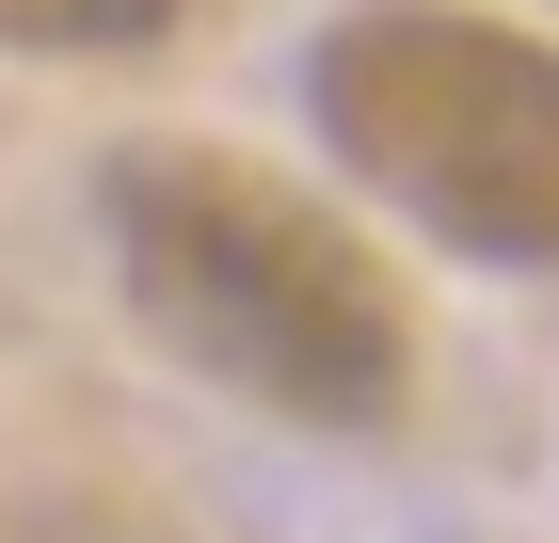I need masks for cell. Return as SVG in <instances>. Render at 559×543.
<instances>
[{
  "instance_id": "6da1fadb",
  "label": "cell",
  "mask_w": 559,
  "mask_h": 543,
  "mask_svg": "<svg viewBox=\"0 0 559 543\" xmlns=\"http://www.w3.org/2000/svg\"><path fill=\"white\" fill-rule=\"evenodd\" d=\"M96 256L129 320L160 335L192 383L257 400L288 432H384L416 400V320L400 272L352 240L320 192L224 144H112L96 161Z\"/></svg>"
},
{
  "instance_id": "3957f363",
  "label": "cell",
  "mask_w": 559,
  "mask_h": 543,
  "mask_svg": "<svg viewBox=\"0 0 559 543\" xmlns=\"http://www.w3.org/2000/svg\"><path fill=\"white\" fill-rule=\"evenodd\" d=\"M176 33H192V0H0V48H33V64H129Z\"/></svg>"
},
{
  "instance_id": "277c9868",
  "label": "cell",
  "mask_w": 559,
  "mask_h": 543,
  "mask_svg": "<svg viewBox=\"0 0 559 543\" xmlns=\"http://www.w3.org/2000/svg\"><path fill=\"white\" fill-rule=\"evenodd\" d=\"M64 543H160V528H64Z\"/></svg>"
},
{
  "instance_id": "7a4b0ae2",
  "label": "cell",
  "mask_w": 559,
  "mask_h": 543,
  "mask_svg": "<svg viewBox=\"0 0 559 543\" xmlns=\"http://www.w3.org/2000/svg\"><path fill=\"white\" fill-rule=\"evenodd\" d=\"M304 128L352 192H384L448 256H559V48L464 0H352L304 48Z\"/></svg>"
}]
</instances>
